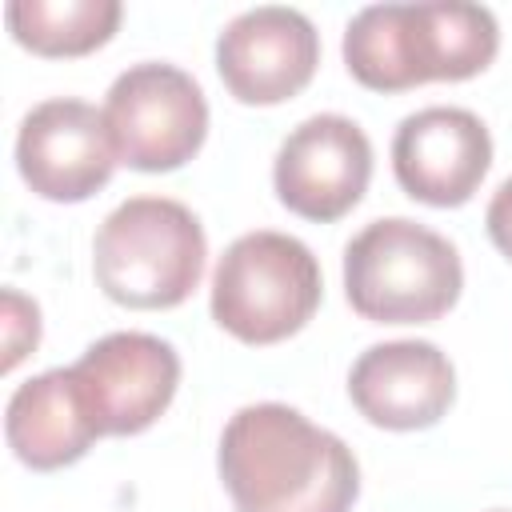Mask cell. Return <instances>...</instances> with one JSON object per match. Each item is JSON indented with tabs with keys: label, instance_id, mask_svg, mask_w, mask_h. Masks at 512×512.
Here are the masks:
<instances>
[{
	"label": "cell",
	"instance_id": "cell-1",
	"mask_svg": "<svg viewBox=\"0 0 512 512\" xmlns=\"http://www.w3.org/2000/svg\"><path fill=\"white\" fill-rule=\"evenodd\" d=\"M220 480L236 512H352V448L288 404H248L220 436Z\"/></svg>",
	"mask_w": 512,
	"mask_h": 512
},
{
	"label": "cell",
	"instance_id": "cell-2",
	"mask_svg": "<svg viewBox=\"0 0 512 512\" xmlns=\"http://www.w3.org/2000/svg\"><path fill=\"white\" fill-rule=\"evenodd\" d=\"M500 48L496 16L484 4L424 0L372 4L344 32V64L372 92H404L428 80H468Z\"/></svg>",
	"mask_w": 512,
	"mask_h": 512
},
{
	"label": "cell",
	"instance_id": "cell-3",
	"mask_svg": "<svg viewBox=\"0 0 512 512\" xmlns=\"http://www.w3.org/2000/svg\"><path fill=\"white\" fill-rule=\"evenodd\" d=\"M208 240L192 208L168 196H132L112 208L92 244L96 284L124 308H176L204 276Z\"/></svg>",
	"mask_w": 512,
	"mask_h": 512
},
{
	"label": "cell",
	"instance_id": "cell-4",
	"mask_svg": "<svg viewBox=\"0 0 512 512\" xmlns=\"http://www.w3.org/2000/svg\"><path fill=\"white\" fill-rule=\"evenodd\" d=\"M460 288L456 248L416 220H372L344 248V292L364 320L428 324L460 300Z\"/></svg>",
	"mask_w": 512,
	"mask_h": 512
},
{
	"label": "cell",
	"instance_id": "cell-5",
	"mask_svg": "<svg viewBox=\"0 0 512 512\" xmlns=\"http://www.w3.org/2000/svg\"><path fill=\"white\" fill-rule=\"evenodd\" d=\"M320 288L312 248L260 228L224 248L212 272V320L244 344H276L312 320Z\"/></svg>",
	"mask_w": 512,
	"mask_h": 512
},
{
	"label": "cell",
	"instance_id": "cell-6",
	"mask_svg": "<svg viewBox=\"0 0 512 512\" xmlns=\"http://www.w3.org/2000/svg\"><path fill=\"white\" fill-rule=\"evenodd\" d=\"M116 156L136 172H172L188 164L208 136V100L176 64H132L104 100Z\"/></svg>",
	"mask_w": 512,
	"mask_h": 512
},
{
	"label": "cell",
	"instance_id": "cell-7",
	"mask_svg": "<svg viewBox=\"0 0 512 512\" xmlns=\"http://www.w3.org/2000/svg\"><path fill=\"white\" fill-rule=\"evenodd\" d=\"M116 144L100 108L56 96L36 104L16 132V168L24 184L56 204H76L100 192L116 168Z\"/></svg>",
	"mask_w": 512,
	"mask_h": 512
},
{
	"label": "cell",
	"instance_id": "cell-8",
	"mask_svg": "<svg viewBox=\"0 0 512 512\" xmlns=\"http://www.w3.org/2000/svg\"><path fill=\"white\" fill-rule=\"evenodd\" d=\"M372 176V144L348 116H308L276 152L272 184L288 212L332 224L352 212Z\"/></svg>",
	"mask_w": 512,
	"mask_h": 512
},
{
	"label": "cell",
	"instance_id": "cell-9",
	"mask_svg": "<svg viewBox=\"0 0 512 512\" xmlns=\"http://www.w3.org/2000/svg\"><path fill=\"white\" fill-rule=\"evenodd\" d=\"M100 436H136L160 420L180 384V356L148 332H112L72 364Z\"/></svg>",
	"mask_w": 512,
	"mask_h": 512
},
{
	"label": "cell",
	"instance_id": "cell-10",
	"mask_svg": "<svg viewBox=\"0 0 512 512\" xmlns=\"http://www.w3.org/2000/svg\"><path fill=\"white\" fill-rule=\"evenodd\" d=\"M320 64V36L296 8H248L216 40V68L240 104L292 100Z\"/></svg>",
	"mask_w": 512,
	"mask_h": 512
},
{
	"label": "cell",
	"instance_id": "cell-11",
	"mask_svg": "<svg viewBox=\"0 0 512 512\" xmlns=\"http://www.w3.org/2000/svg\"><path fill=\"white\" fill-rule=\"evenodd\" d=\"M492 164V136L468 108H420L392 136V172L412 200L456 208L472 200Z\"/></svg>",
	"mask_w": 512,
	"mask_h": 512
},
{
	"label": "cell",
	"instance_id": "cell-12",
	"mask_svg": "<svg viewBox=\"0 0 512 512\" xmlns=\"http://www.w3.org/2000/svg\"><path fill=\"white\" fill-rule=\"evenodd\" d=\"M348 396L376 428L416 432L432 428L452 408L456 372L428 340H388L360 352L348 372Z\"/></svg>",
	"mask_w": 512,
	"mask_h": 512
},
{
	"label": "cell",
	"instance_id": "cell-13",
	"mask_svg": "<svg viewBox=\"0 0 512 512\" xmlns=\"http://www.w3.org/2000/svg\"><path fill=\"white\" fill-rule=\"evenodd\" d=\"M4 436L20 464L36 472H52L76 464L100 436V424L92 416V404L76 372L48 368L12 392L4 408Z\"/></svg>",
	"mask_w": 512,
	"mask_h": 512
},
{
	"label": "cell",
	"instance_id": "cell-14",
	"mask_svg": "<svg viewBox=\"0 0 512 512\" xmlns=\"http://www.w3.org/2000/svg\"><path fill=\"white\" fill-rule=\"evenodd\" d=\"M4 20L16 44L36 56H84L112 40L120 24L116 0H12Z\"/></svg>",
	"mask_w": 512,
	"mask_h": 512
},
{
	"label": "cell",
	"instance_id": "cell-15",
	"mask_svg": "<svg viewBox=\"0 0 512 512\" xmlns=\"http://www.w3.org/2000/svg\"><path fill=\"white\" fill-rule=\"evenodd\" d=\"M4 372H12L36 344H40V308L20 296L16 288H4Z\"/></svg>",
	"mask_w": 512,
	"mask_h": 512
},
{
	"label": "cell",
	"instance_id": "cell-16",
	"mask_svg": "<svg viewBox=\"0 0 512 512\" xmlns=\"http://www.w3.org/2000/svg\"><path fill=\"white\" fill-rule=\"evenodd\" d=\"M484 224H488V236H492V244L512 260V176L496 188V196L488 200V216H484Z\"/></svg>",
	"mask_w": 512,
	"mask_h": 512
},
{
	"label": "cell",
	"instance_id": "cell-17",
	"mask_svg": "<svg viewBox=\"0 0 512 512\" xmlns=\"http://www.w3.org/2000/svg\"><path fill=\"white\" fill-rule=\"evenodd\" d=\"M492 512H504V508H492Z\"/></svg>",
	"mask_w": 512,
	"mask_h": 512
}]
</instances>
